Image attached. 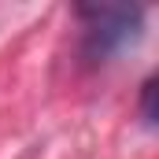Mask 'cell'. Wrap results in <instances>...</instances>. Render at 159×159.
<instances>
[{
	"mask_svg": "<svg viewBox=\"0 0 159 159\" xmlns=\"http://www.w3.org/2000/svg\"><path fill=\"white\" fill-rule=\"evenodd\" d=\"M78 15L85 19V41H81V56L89 63H104L115 52H122L126 44L141 37V7H78Z\"/></svg>",
	"mask_w": 159,
	"mask_h": 159,
	"instance_id": "6da1fadb",
	"label": "cell"
},
{
	"mask_svg": "<svg viewBox=\"0 0 159 159\" xmlns=\"http://www.w3.org/2000/svg\"><path fill=\"white\" fill-rule=\"evenodd\" d=\"M141 107H144V122L156 126V78L144 81V89H141Z\"/></svg>",
	"mask_w": 159,
	"mask_h": 159,
	"instance_id": "7a4b0ae2",
	"label": "cell"
}]
</instances>
